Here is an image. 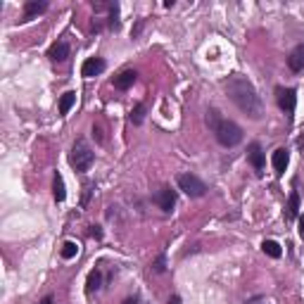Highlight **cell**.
I'll return each instance as SVG.
<instances>
[{"instance_id": "obj_1", "label": "cell", "mask_w": 304, "mask_h": 304, "mask_svg": "<svg viewBox=\"0 0 304 304\" xmlns=\"http://www.w3.org/2000/svg\"><path fill=\"white\" fill-rule=\"evenodd\" d=\"M223 90H226V95L231 97L235 103V107L249 119H262L264 114V103L257 88L252 86L247 76L242 74H231L228 79H223Z\"/></svg>"}, {"instance_id": "obj_2", "label": "cell", "mask_w": 304, "mask_h": 304, "mask_svg": "<svg viewBox=\"0 0 304 304\" xmlns=\"http://www.w3.org/2000/svg\"><path fill=\"white\" fill-rule=\"evenodd\" d=\"M205 121H207L209 131L214 133V138L219 140V145L235 147L242 140V129L235 124V121L221 117V112H219V110H207V117H205Z\"/></svg>"}, {"instance_id": "obj_3", "label": "cell", "mask_w": 304, "mask_h": 304, "mask_svg": "<svg viewBox=\"0 0 304 304\" xmlns=\"http://www.w3.org/2000/svg\"><path fill=\"white\" fill-rule=\"evenodd\" d=\"M93 162H95V152L90 150V145L86 140L79 138L69 152V164L74 166L76 171H88L90 166H93Z\"/></svg>"}, {"instance_id": "obj_4", "label": "cell", "mask_w": 304, "mask_h": 304, "mask_svg": "<svg viewBox=\"0 0 304 304\" xmlns=\"http://www.w3.org/2000/svg\"><path fill=\"white\" fill-rule=\"evenodd\" d=\"M176 183H179V190H183L188 197H202L207 193V183L202 179H197L195 173H179Z\"/></svg>"}, {"instance_id": "obj_5", "label": "cell", "mask_w": 304, "mask_h": 304, "mask_svg": "<svg viewBox=\"0 0 304 304\" xmlns=\"http://www.w3.org/2000/svg\"><path fill=\"white\" fill-rule=\"evenodd\" d=\"M276 100H278V107L288 117L295 114V107H297V93H295V88H276Z\"/></svg>"}, {"instance_id": "obj_6", "label": "cell", "mask_w": 304, "mask_h": 304, "mask_svg": "<svg viewBox=\"0 0 304 304\" xmlns=\"http://www.w3.org/2000/svg\"><path fill=\"white\" fill-rule=\"evenodd\" d=\"M155 202L159 205V209H162V212H166V214H169V212L176 207V190H171L169 186H164L157 195H155Z\"/></svg>"}, {"instance_id": "obj_7", "label": "cell", "mask_w": 304, "mask_h": 304, "mask_svg": "<svg viewBox=\"0 0 304 304\" xmlns=\"http://www.w3.org/2000/svg\"><path fill=\"white\" fill-rule=\"evenodd\" d=\"M247 159H249V164L255 166L257 173H264V166H266V155H264V150H262L259 143H252V145L247 147Z\"/></svg>"}, {"instance_id": "obj_8", "label": "cell", "mask_w": 304, "mask_h": 304, "mask_svg": "<svg viewBox=\"0 0 304 304\" xmlns=\"http://www.w3.org/2000/svg\"><path fill=\"white\" fill-rule=\"evenodd\" d=\"M105 67H107V62H105L103 57H88V60L83 62V67H81V74L86 76V79H93V76L103 74Z\"/></svg>"}, {"instance_id": "obj_9", "label": "cell", "mask_w": 304, "mask_h": 304, "mask_svg": "<svg viewBox=\"0 0 304 304\" xmlns=\"http://www.w3.org/2000/svg\"><path fill=\"white\" fill-rule=\"evenodd\" d=\"M136 79H138V74H136L133 69H124L112 79V86H114L117 90H129L133 83H136Z\"/></svg>"}, {"instance_id": "obj_10", "label": "cell", "mask_w": 304, "mask_h": 304, "mask_svg": "<svg viewBox=\"0 0 304 304\" xmlns=\"http://www.w3.org/2000/svg\"><path fill=\"white\" fill-rule=\"evenodd\" d=\"M48 10V3L45 0H29V3H24V17H21V21H29L34 19V17H38V14H43Z\"/></svg>"}, {"instance_id": "obj_11", "label": "cell", "mask_w": 304, "mask_h": 304, "mask_svg": "<svg viewBox=\"0 0 304 304\" xmlns=\"http://www.w3.org/2000/svg\"><path fill=\"white\" fill-rule=\"evenodd\" d=\"M48 57L53 60V62H64V60L69 57V43H67V41L53 43L50 50H48Z\"/></svg>"}, {"instance_id": "obj_12", "label": "cell", "mask_w": 304, "mask_h": 304, "mask_svg": "<svg viewBox=\"0 0 304 304\" xmlns=\"http://www.w3.org/2000/svg\"><path fill=\"white\" fill-rule=\"evenodd\" d=\"M288 67H290V71H295V74L304 71V43L297 45V48L288 55Z\"/></svg>"}, {"instance_id": "obj_13", "label": "cell", "mask_w": 304, "mask_h": 304, "mask_svg": "<svg viewBox=\"0 0 304 304\" xmlns=\"http://www.w3.org/2000/svg\"><path fill=\"white\" fill-rule=\"evenodd\" d=\"M271 162H273V169H276L278 176H283L285 169H288V162H290V155H288V150H285V147H278V150L273 152Z\"/></svg>"}, {"instance_id": "obj_14", "label": "cell", "mask_w": 304, "mask_h": 304, "mask_svg": "<svg viewBox=\"0 0 304 304\" xmlns=\"http://www.w3.org/2000/svg\"><path fill=\"white\" fill-rule=\"evenodd\" d=\"M103 288V271L95 269V271H90L88 273V283H86V292L88 295H93V292H97Z\"/></svg>"}, {"instance_id": "obj_15", "label": "cell", "mask_w": 304, "mask_h": 304, "mask_svg": "<svg viewBox=\"0 0 304 304\" xmlns=\"http://www.w3.org/2000/svg\"><path fill=\"white\" fill-rule=\"evenodd\" d=\"M297 212H299V195L292 190L290 197H288V207H285V219H288V221L297 219Z\"/></svg>"}, {"instance_id": "obj_16", "label": "cell", "mask_w": 304, "mask_h": 304, "mask_svg": "<svg viewBox=\"0 0 304 304\" xmlns=\"http://www.w3.org/2000/svg\"><path fill=\"white\" fill-rule=\"evenodd\" d=\"M76 103V93L74 90H67L62 97H60V114H69V110Z\"/></svg>"}, {"instance_id": "obj_17", "label": "cell", "mask_w": 304, "mask_h": 304, "mask_svg": "<svg viewBox=\"0 0 304 304\" xmlns=\"http://www.w3.org/2000/svg\"><path fill=\"white\" fill-rule=\"evenodd\" d=\"M53 195H55L57 202H62L67 197V188H64V179L60 173H55V181H53Z\"/></svg>"}, {"instance_id": "obj_18", "label": "cell", "mask_w": 304, "mask_h": 304, "mask_svg": "<svg viewBox=\"0 0 304 304\" xmlns=\"http://www.w3.org/2000/svg\"><path fill=\"white\" fill-rule=\"evenodd\" d=\"M262 249H264V255L273 257V259H278V257L283 255V249H281V245H278L276 240H264L262 242Z\"/></svg>"}, {"instance_id": "obj_19", "label": "cell", "mask_w": 304, "mask_h": 304, "mask_svg": "<svg viewBox=\"0 0 304 304\" xmlns=\"http://www.w3.org/2000/svg\"><path fill=\"white\" fill-rule=\"evenodd\" d=\"M145 112H147V107H145V103H138L136 107L131 110V121L136 126H140L143 124V119H145Z\"/></svg>"}, {"instance_id": "obj_20", "label": "cell", "mask_w": 304, "mask_h": 304, "mask_svg": "<svg viewBox=\"0 0 304 304\" xmlns=\"http://www.w3.org/2000/svg\"><path fill=\"white\" fill-rule=\"evenodd\" d=\"M76 255H79V245L71 242V240H67L62 245V259H74Z\"/></svg>"}, {"instance_id": "obj_21", "label": "cell", "mask_w": 304, "mask_h": 304, "mask_svg": "<svg viewBox=\"0 0 304 304\" xmlns=\"http://www.w3.org/2000/svg\"><path fill=\"white\" fill-rule=\"evenodd\" d=\"M152 271H155V273H164L166 271V257L164 255H159L157 259L152 262Z\"/></svg>"}, {"instance_id": "obj_22", "label": "cell", "mask_w": 304, "mask_h": 304, "mask_svg": "<svg viewBox=\"0 0 304 304\" xmlns=\"http://www.w3.org/2000/svg\"><path fill=\"white\" fill-rule=\"evenodd\" d=\"M93 138H97V143H103V140H105L103 126H100V124H93Z\"/></svg>"}, {"instance_id": "obj_23", "label": "cell", "mask_w": 304, "mask_h": 304, "mask_svg": "<svg viewBox=\"0 0 304 304\" xmlns=\"http://www.w3.org/2000/svg\"><path fill=\"white\" fill-rule=\"evenodd\" d=\"M245 304H269V299H266V297H252V299H247Z\"/></svg>"}, {"instance_id": "obj_24", "label": "cell", "mask_w": 304, "mask_h": 304, "mask_svg": "<svg viewBox=\"0 0 304 304\" xmlns=\"http://www.w3.org/2000/svg\"><path fill=\"white\" fill-rule=\"evenodd\" d=\"M90 235L100 240V238H103V231H100V226H90Z\"/></svg>"}, {"instance_id": "obj_25", "label": "cell", "mask_w": 304, "mask_h": 304, "mask_svg": "<svg viewBox=\"0 0 304 304\" xmlns=\"http://www.w3.org/2000/svg\"><path fill=\"white\" fill-rule=\"evenodd\" d=\"M38 304H55V297H53V295H45V297H43Z\"/></svg>"}, {"instance_id": "obj_26", "label": "cell", "mask_w": 304, "mask_h": 304, "mask_svg": "<svg viewBox=\"0 0 304 304\" xmlns=\"http://www.w3.org/2000/svg\"><path fill=\"white\" fill-rule=\"evenodd\" d=\"M169 304H183V302H181V297H179V295H173V297L169 299Z\"/></svg>"}, {"instance_id": "obj_27", "label": "cell", "mask_w": 304, "mask_h": 304, "mask_svg": "<svg viewBox=\"0 0 304 304\" xmlns=\"http://www.w3.org/2000/svg\"><path fill=\"white\" fill-rule=\"evenodd\" d=\"M299 235L304 238V214H302V219H299Z\"/></svg>"}, {"instance_id": "obj_28", "label": "cell", "mask_w": 304, "mask_h": 304, "mask_svg": "<svg viewBox=\"0 0 304 304\" xmlns=\"http://www.w3.org/2000/svg\"><path fill=\"white\" fill-rule=\"evenodd\" d=\"M297 147H299V150H304V136H299V138H297Z\"/></svg>"}, {"instance_id": "obj_29", "label": "cell", "mask_w": 304, "mask_h": 304, "mask_svg": "<svg viewBox=\"0 0 304 304\" xmlns=\"http://www.w3.org/2000/svg\"><path fill=\"white\" fill-rule=\"evenodd\" d=\"M124 304H140V299H138V297H133V299H126Z\"/></svg>"}]
</instances>
